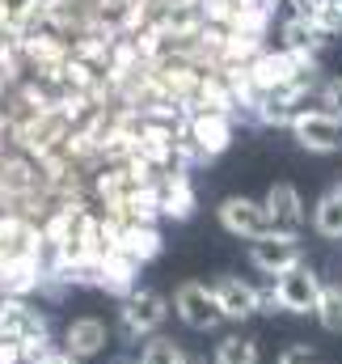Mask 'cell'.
Instances as JSON below:
<instances>
[{
    "label": "cell",
    "mask_w": 342,
    "mask_h": 364,
    "mask_svg": "<svg viewBox=\"0 0 342 364\" xmlns=\"http://www.w3.org/2000/svg\"><path fill=\"white\" fill-rule=\"evenodd\" d=\"M0 339H17L26 360L34 364L43 352H51V322L26 296H0Z\"/></svg>",
    "instance_id": "obj_1"
},
{
    "label": "cell",
    "mask_w": 342,
    "mask_h": 364,
    "mask_svg": "<svg viewBox=\"0 0 342 364\" xmlns=\"http://www.w3.org/2000/svg\"><path fill=\"white\" fill-rule=\"evenodd\" d=\"M165 318H170V301H165L161 292H153V288H136V292L118 305V335H123L127 343H144V339L161 335Z\"/></svg>",
    "instance_id": "obj_2"
},
{
    "label": "cell",
    "mask_w": 342,
    "mask_h": 364,
    "mask_svg": "<svg viewBox=\"0 0 342 364\" xmlns=\"http://www.w3.org/2000/svg\"><path fill=\"white\" fill-rule=\"evenodd\" d=\"M170 305H173V314L182 318V326H186V331H216V326H224V309H220V301H216L211 284L182 279V284L173 288Z\"/></svg>",
    "instance_id": "obj_3"
},
{
    "label": "cell",
    "mask_w": 342,
    "mask_h": 364,
    "mask_svg": "<svg viewBox=\"0 0 342 364\" xmlns=\"http://www.w3.org/2000/svg\"><path fill=\"white\" fill-rule=\"evenodd\" d=\"M270 288H275V305H279L283 314H296V318L317 314V301H321V275L313 272L309 263H300V267L283 272L279 279H270Z\"/></svg>",
    "instance_id": "obj_4"
},
{
    "label": "cell",
    "mask_w": 342,
    "mask_h": 364,
    "mask_svg": "<svg viewBox=\"0 0 342 364\" xmlns=\"http://www.w3.org/2000/svg\"><path fill=\"white\" fill-rule=\"evenodd\" d=\"M216 216H220V229L233 233V237H241V242H258V237L275 233V229H270V216H266V208H262V199H250V195H228V199L216 208Z\"/></svg>",
    "instance_id": "obj_5"
},
{
    "label": "cell",
    "mask_w": 342,
    "mask_h": 364,
    "mask_svg": "<svg viewBox=\"0 0 342 364\" xmlns=\"http://www.w3.org/2000/svg\"><path fill=\"white\" fill-rule=\"evenodd\" d=\"M292 136L309 153H338L342 149V119L317 110V106H309V110H300L292 119Z\"/></svg>",
    "instance_id": "obj_6"
},
{
    "label": "cell",
    "mask_w": 342,
    "mask_h": 364,
    "mask_svg": "<svg viewBox=\"0 0 342 364\" xmlns=\"http://www.w3.org/2000/svg\"><path fill=\"white\" fill-rule=\"evenodd\" d=\"M304 73H313V64L300 60V55H292V51H262L254 64H250V77H254V85L262 93L287 90V85H296Z\"/></svg>",
    "instance_id": "obj_7"
},
{
    "label": "cell",
    "mask_w": 342,
    "mask_h": 364,
    "mask_svg": "<svg viewBox=\"0 0 342 364\" xmlns=\"http://www.w3.org/2000/svg\"><path fill=\"white\" fill-rule=\"evenodd\" d=\"M250 263H254L262 275L279 279L283 272H292V267L304 263L300 237H287V233H266V237H258V242H250Z\"/></svg>",
    "instance_id": "obj_8"
},
{
    "label": "cell",
    "mask_w": 342,
    "mask_h": 364,
    "mask_svg": "<svg viewBox=\"0 0 342 364\" xmlns=\"http://www.w3.org/2000/svg\"><path fill=\"white\" fill-rule=\"evenodd\" d=\"M262 208L270 216V229L275 233H287V237H300L309 212H304V199L292 182H270V191L262 195Z\"/></svg>",
    "instance_id": "obj_9"
},
{
    "label": "cell",
    "mask_w": 342,
    "mask_h": 364,
    "mask_svg": "<svg viewBox=\"0 0 342 364\" xmlns=\"http://www.w3.org/2000/svg\"><path fill=\"white\" fill-rule=\"evenodd\" d=\"M186 136L194 140V149L203 157H220L233 144V114L224 110H194L186 123Z\"/></svg>",
    "instance_id": "obj_10"
},
{
    "label": "cell",
    "mask_w": 342,
    "mask_h": 364,
    "mask_svg": "<svg viewBox=\"0 0 342 364\" xmlns=\"http://www.w3.org/2000/svg\"><path fill=\"white\" fill-rule=\"evenodd\" d=\"M110 339H114V331L101 322V318H72L68 326H64V352L68 356H77V360H93V356H101L106 348H110Z\"/></svg>",
    "instance_id": "obj_11"
},
{
    "label": "cell",
    "mask_w": 342,
    "mask_h": 364,
    "mask_svg": "<svg viewBox=\"0 0 342 364\" xmlns=\"http://www.w3.org/2000/svg\"><path fill=\"white\" fill-rule=\"evenodd\" d=\"M220 309H224V322H250L254 314H262V301H258V288L241 275H220L211 284Z\"/></svg>",
    "instance_id": "obj_12"
},
{
    "label": "cell",
    "mask_w": 342,
    "mask_h": 364,
    "mask_svg": "<svg viewBox=\"0 0 342 364\" xmlns=\"http://www.w3.org/2000/svg\"><path fill=\"white\" fill-rule=\"evenodd\" d=\"M93 284L127 301V296L136 292V284H140V263H136V259H127L123 250H110V255H101V259H97V267H93Z\"/></svg>",
    "instance_id": "obj_13"
},
{
    "label": "cell",
    "mask_w": 342,
    "mask_h": 364,
    "mask_svg": "<svg viewBox=\"0 0 342 364\" xmlns=\"http://www.w3.org/2000/svg\"><path fill=\"white\" fill-rule=\"evenodd\" d=\"M161 229L157 225H144V220H123V229H118V250L127 255V259H136L140 267L144 263H153L157 255H161Z\"/></svg>",
    "instance_id": "obj_14"
},
{
    "label": "cell",
    "mask_w": 342,
    "mask_h": 364,
    "mask_svg": "<svg viewBox=\"0 0 342 364\" xmlns=\"http://www.w3.org/2000/svg\"><path fill=\"white\" fill-rule=\"evenodd\" d=\"M157 199H161V216H170V220L194 216V186L186 178V170H173L165 182H157Z\"/></svg>",
    "instance_id": "obj_15"
},
{
    "label": "cell",
    "mask_w": 342,
    "mask_h": 364,
    "mask_svg": "<svg viewBox=\"0 0 342 364\" xmlns=\"http://www.w3.org/2000/svg\"><path fill=\"white\" fill-rule=\"evenodd\" d=\"M283 43H287L292 55H300V60L313 64V55H317V47L326 43V34H321L313 21H304V17H287V21H283Z\"/></svg>",
    "instance_id": "obj_16"
},
{
    "label": "cell",
    "mask_w": 342,
    "mask_h": 364,
    "mask_svg": "<svg viewBox=\"0 0 342 364\" xmlns=\"http://www.w3.org/2000/svg\"><path fill=\"white\" fill-rule=\"evenodd\" d=\"M211 364H262V348H258L254 335L233 331V335H224V339L216 343V356H211Z\"/></svg>",
    "instance_id": "obj_17"
},
{
    "label": "cell",
    "mask_w": 342,
    "mask_h": 364,
    "mask_svg": "<svg viewBox=\"0 0 342 364\" xmlns=\"http://www.w3.org/2000/svg\"><path fill=\"white\" fill-rule=\"evenodd\" d=\"M313 229H317L326 242H342V195H338V186L317 199V208H313Z\"/></svg>",
    "instance_id": "obj_18"
},
{
    "label": "cell",
    "mask_w": 342,
    "mask_h": 364,
    "mask_svg": "<svg viewBox=\"0 0 342 364\" xmlns=\"http://www.w3.org/2000/svg\"><path fill=\"white\" fill-rule=\"evenodd\" d=\"M190 356L182 352V343H173L170 335H153V339H144V348H140V356L136 364H186Z\"/></svg>",
    "instance_id": "obj_19"
},
{
    "label": "cell",
    "mask_w": 342,
    "mask_h": 364,
    "mask_svg": "<svg viewBox=\"0 0 342 364\" xmlns=\"http://www.w3.org/2000/svg\"><path fill=\"white\" fill-rule=\"evenodd\" d=\"M326 335H342V284H321V301H317V314Z\"/></svg>",
    "instance_id": "obj_20"
},
{
    "label": "cell",
    "mask_w": 342,
    "mask_h": 364,
    "mask_svg": "<svg viewBox=\"0 0 342 364\" xmlns=\"http://www.w3.org/2000/svg\"><path fill=\"white\" fill-rule=\"evenodd\" d=\"M199 9H203V17H207V21H216V26H228V30H233V21H237V13H241V0H203Z\"/></svg>",
    "instance_id": "obj_21"
},
{
    "label": "cell",
    "mask_w": 342,
    "mask_h": 364,
    "mask_svg": "<svg viewBox=\"0 0 342 364\" xmlns=\"http://www.w3.org/2000/svg\"><path fill=\"white\" fill-rule=\"evenodd\" d=\"M275 364H321V360H317V352H313L309 343H287V348L275 356Z\"/></svg>",
    "instance_id": "obj_22"
},
{
    "label": "cell",
    "mask_w": 342,
    "mask_h": 364,
    "mask_svg": "<svg viewBox=\"0 0 342 364\" xmlns=\"http://www.w3.org/2000/svg\"><path fill=\"white\" fill-rule=\"evenodd\" d=\"M313 26H317V30H321L326 38H330V34H342V4H338V0H330V4L321 9V17H317Z\"/></svg>",
    "instance_id": "obj_23"
},
{
    "label": "cell",
    "mask_w": 342,
    "mask_h": 364,
    "mask_svg": "<svg viewBox=\"0 0 342 364\" xmlns=\"http://www.w3.org/2000/svg\"><path fill=\"white\" fill-rule=\"evenodd\" d=\"M292 4V17H304V21H317L321 17V9L330 4V0H287Z\"/></svg>",
    "instance_id": "obj_24"
},
{
    "label": "cell",
    "mask_w": 342,
    "mask_h": 364,
    "mask_svg": "<svg viewBox=\"0 0 342 364\" xmlns=\"http://www.w3.org/2000/svg\"><path fill=\"white\" fill-rule=\"evenodd\" d=\"M0 364H30L26 360V348L17 339H0Z\"/></svg>",
    "instance_id": "obj_25"
},
{
    "label": "cell",
    "mask_w": 342,
    "mask_h": 364,
    "mask_svg": "<svg viewBox=\"0 0 342 364\" xmlns=\"http://www.w3.org/2000/svg\"><path fill=\"white\" fill-rule=\"evenodd\" d=\"M34 364H81V360H77V356H68L64 348H51V352H43Z\"/></svg>",
    "instance_id": "obj_26"
},
{
    "label": "cell",
    "mask_w": 342,
    "mask_h": 364,
    "mask_svg": "<svg viewBox=\"0 0 342 364\" xmlns=\"http://www.w3.org/2000/svg\"><path fill=\"white\" fill-rule=\"evenodd\" d=\"M186 364H207V360H203V356H190V360H186Z\"/></svg>",
    "instance_id": "obj_27"
},
{
    "label": "cell",
    "mask_w": 342,
    "mask_h": 364,
    "mask_svg": "<svg viewBox=\"0 0 342 364\" xmlns=\"http://www.w3.org/2000/svg\"><path fill=\"white\" fill-rule=\"evenodd\" d=\"M338 195H342V186H338Z\"/></svg>",
    "instance_id": "obj_28"
},
{
    "label": "cell",
    "mask_w": 342,
    "mask_h": 364,
    "mask_svg": "<svg viewBox=\"0 0 342 364\" xmlns=\"http://www.w3.org/2000/svg\"><path fill=\"white\" fill-rule=\"evenodd\" d=\"M338 4H342V0H338Z\"/></svg>",
    "instance_id": "obj_29"
}]
</instances>
